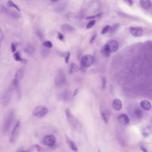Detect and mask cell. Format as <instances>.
<instances>
[{"instance_id": "6da1fadb", "label": "cell", "mask_w": 152, "mask_h": 152, "mask_svg": "<svg viewBox=\"0 0 152 152\" xmlns=\"http://www.w3.org/2000/svg\"><path fill=\"white\" fill-rule=\"evenodd\" d=\"M15 113L13 110H10L5 114L3 119L1 127V132L3 135H6L10 132L15 119Z\"/></svg>"}, {"instance_id": "7a4b0ae2", "label": "cell", "mask_w": 152, "mask_h": 152, "mask_svg": "<svg viewBox=\"0 0 152 152\" xmlns=\"http://www.w3.org/2000/svg\"><path fill=\"white\" fill-rule=\"evenodd\" d=\"M16 88L13 82L8 87L7 90L3 95L1 99V104L4 107L8 106L10 103L13 91Z\"/></svg>"}, {"instance_id": "3957f363", "label": "cell", "mask_w": 152, "mask_h": 152, "mask_svg": "<svg viewBox=\"0 0 152 152\" xmlns=\"http://www.w3.org/2000/svg\"><path fill=\"white\" fill-rule=\"evenodd\" d=\"M65 114L69 124L73 129L77 131H81L82 129V125L79 120L74 117L69 109H66Z\"/></svg>"}, {"instance_id": "277c9868", "label": "cell", "mask_w": 152, "mask_h": 152, "mask_svg": "<svg viewBox=\"0 0 152 152\" xmlns=\"http://www.w3.org/2000/svg\"><path fill=\"white\" fill-rule=\"evenodd\" d=\"M66 83V74L62 70H59L54 79V84L57 87L61 88Z\"/></svg>"}, {"instance_id": "5b68a950", "label": "cell", "mask_w": 152, "mask_h": 152, "mask_svg": "<svg viewBox=\"0 0 152 152\" xmlns=\"http://www.w3.org/2000/svg\"><path fill=\"white\" fill-rule=\"evenodd\" d=\"M48 109L46 107L39 105L36 107L33 111V115L38 118H42L48 113Z\"/></svg>"}, {"instance_id": "8992f818", "label": "cell", "mask_w": 152, "mask_h": 152, "mask_svg": "<svg viewBox=\"0 0 152 152\" xmlns=\"http://www.w3.org/2000/svg\"><path fill=\"white\" fill-rule=\"evenodd\" d=\"M94 58L91 55H86L82 57L81 60V70H84L86 67L91 66L94 62Z\"/></svg>"}, {"instance_id": "52a82bcc", "label": "cell", "mask_w": 152, "mask_h": 152, "mask_svg": "<svg viewBox=\"0 0 152 152\" xmlns=\"http://www.w3.org/2000/svg\"><path fill=\"white\" fill-rule=\"evenodd\" d=\"M20 124L21 123L20 121H18L16 123L11 133V135L10 136V143H14L16 142V140H17L20 128Z\"/></svg>"}, {"instance_id": "ba28073f", "label": "cell", "mask_w": 152, "mask_h": 152, "mask_svg": "<svg viewBox=\"0 0 152 152\" xmlns=\"http://www.w3.org/2000/svg\"><path fill=\"white\" fill-rule=\"evenodd\" d=\"M43 144L49 147H53L56 143V138L53 135H47L43 138Z\"/></svg>"}, {"instance_id": "9c48e42d", "label": "cell", "mask_w": 152, "mask_h": 152, "mask_svg": "<svg viewBox=\"0 0 152 152\" xmlns=\"http://www.w3.org/2000/svg\"><path fill=\"white\" fill-rule=\"evenodd\" d=\"M72 96H73L71 94V92L66 90L58 94V98L63 101L69 102L71 100Z\"/></svg>"}, {"instance_id": "30bf717a", "label": "cell", "mask_w": 152, "mask_h": 152, "mask_svg": "<svg viewBox=\"0 0 152 152\" xmlns=\"http://www.w3.org/2000/svg\"><path fill=\"white\" fill-rule=\"evenodd\" d=\"M24 75V70L22 68H21L18 70L16 72L14 78L13 79V83L15 86L16 88H17L19 84L20 83L21 80L23 78Z\"/></svg>"}, {"instance_id": "8fae6325", "label": "cell", "mask_w": 152, "mask_h": 152, "mask_svg": "<svg viewBox=\"0 0 152 152\" xmlns=\"http://www.w3.org/2000/svg\"><path fill=\"white\" fill-rule=\"evenodd\" d=\"M130 33L134 37H139L143 33V29L139 27H131L129 29Z\"/></svg>"}, {"instance_id": "7c38bea8", "label": "cell", "mask_w": 152, "mask_h": 152, "mask_svg": "<svg viewBox=\"0 0 152 152\" xmlns=\"http://www.w3.org/2000/svg\"><path fill=\"white\" fill-rule=\"evenodd\" d=\"M107 44L109 46L111 53H115L118 50L119 47V44L116 41L113 40L109 41Z\"/></svg>"}, {"instance_id": "4fadbf2b", "label": "cell", "mask_w": 152, "mask_h": 152, "mask_svg": "<svg viewBox=\"0 0 152 152\" xmlns=\"http://www.w3.org/2000/svg\"><path fill=\"white\" fill-rule=\"evenodd\" d=\"M118 121L122 125H126L129 123L130 120L126 114H121L118 116Z\"/></svg>"}, {"instance_id": "5bb4252c", "label": "cell", "mask_w": 152, "mask_h": 152, "mask_svg": "<svg viewBox=\"0 0 152 152\" xmlns=\"http://www.w3.org/2000/svg\"><path fill=\"white\" fill-rule=\"evenodd\" d=\"M61 30L65 33H72L75 31V28L68 24H64L61 26Z\"/></svg>"}, {"instance_id": "9a60e30c", "label": "cell", "mask_w": 152, "mask_h": 152, "mask_svg": "<svg viewBox=\"0 0 152 152\" xmlns=\"http://www.w3.org/2000/svg\"><path fill=\"white\" fill-rule=\"evenodd\" d=\"M66 141L67 144L71 150L73 151H77L78 150V147L77 146L76 144L67 136L66 137Z\"/></svg>"}, {"instance_id": "2e32d148", "label": "cell", "mask_w": 152, "mask_h": 152, "mask_svg": "<svg viewBox=\"0 0 152 152\" xmlns=\"http://www.w3.org/2000/svg\"><path fill=\"white\" fill-rule=\"evenodd\" d=\"M140 4L144 10H149L152 8V3L150 0H140Z\"/></svg>"}, {"instance_id": "e0dca14e", "label": "cell", "mask_w": 152, "mask_h": 152, "mask_svg": "<svg viewBox=\"0 0 152 152\" xmlns=\"http://www.w3.org/2000/svg\"><path fill=\"white\" fill-rule=\"evenodd\" d=\"M112 107L116 111H119L122 107V101L119 99H114L112 102Z\"/></svg>"}, {"instance_id": "ac0fdd59", "label": "cell", "mask_w": 152, "mask_h": 152, "mask_svg": "<svg viewBox=\"0 0 152 152\" xmlns=\"http://www.w3.org/2000/svg\"><path fill=\"white\" fill-rule=\"evenodd\" d=\"M140 105L142 109L146 111L150 110L152 108V104L150 101L146 100H143L141 102Z\"/></svg>"}, {"instance_id": "d6986e66", "label": "cell", "mask_w": 152, "mask_h": 152, "mask_svg": "<svg viewBox=\"0 0 152 152\" xmlns=\"http://www.w3.org/2000/svg\"><path fill=\"white\" fill-rule=\"evenodd\" d=\"M24 51L28 55H31L35 52V48L32 44H28L24 48Z\"/></svg>"}, {"instance_id": "ffe728a7", "label": "cell", "mask_w": 152, "mask_h": 152, "mask_svg": "<svg viewBox=\"0 0 152 152\" xmlns=\"http://www.w3.org/2000/svg\"><path fill=\"white\" fill-rule=\"evenodd\" d=\"M101 53L105 57H109L110 56V53L111 52L110 50L109 46L107 44H106L103 46V47L102 48L101 51Z\"/></svg>"}, {"instance_id": "44dd1931", "label": "cell", "mask_w": 152, "mask_h": 152, "mask_svg": "<svg viewBox=\"0 0 152 152\" xmlns=\"http://www.w3.org/2000/svg\"><path fill=\"white\" fill-rule=\"evenodd\" d=\"M134 117L136 118L137 119H140L143 117V112L140 108H136L134 110Z\"/></svg>"}, {"instance_id": "7402d4cb", "label": "cell", "mask_w": 152, "mask_h": 152, "mask_svg": "<svg viewBox=\"0 0 152 152\" xmlns=\"http://www.w3.org/2000/svg\"><path fill=\"white\" fill-rule=\"evenodd\" d=\"M13 57L16 61L20 62L23 64L27 63V61L25 59H23L21 57L20 54L19 52H17L14 53L13 54Z\"/></svg>"}, {"instance_id": "603a6c76", "label": "cell", "mask_w": 152, "mask_h": 152, "mask_svg": "<svg viewBox=\"0 0 152 152\" xmlns=\"http://www.w3.org/2000/svg\"><path fill=\"white\" fill-rule=\"evenodd\" d=\"M79 66H78L76 64L74 63H72L70 65V69H69V73L70 74L76 73L79 71Z\"/></svg>"}, {"instance_id": "cb8c5ba5", "label": "cell", "mask_w": 152, "mask_h": 152, "mask_svg": "<svg viewBox=\"0 0 152 152\" xmlns=\"http://www.w3.org/2000/svg\"><path fill=\"white\" fill-rule=\"evenodd\" d=\"M50 51L49 49L46 48L44 46V47H43L41 49V55L43 58H46L49 56L50 54Z\"/></svg>"}, {"instance_id": "d4e9b609", "label": "cell", "mask_w": 152, "mask_h": 152, "mask_svg": "<svg viewBox=\"0 0 152 152\" xmlns=\"http://www.w3.org/2000/svg\"><path fill=\"white\" fill-rule=\"evenodd\" d=\"M101 116L102 119L104 120V122L106 123H108L110 116V112L107 111L103 112L101 113Z\"/></svg>"}, {"instance_id": "484cf974", "label": "cell", "mask_w": 152, "mask_h": 152, "mask_svg": "<svg viewBox=\"0 0 152 152\" xmlns=\"http://www.w3.org/2000/svg\"><path fill=\"white\" fill-rule=\"evenodd\" d=\"M6 14H7L10 17L13 18H18L20 17V15L13 11H10L8 10Z\"/></svg>"}, {"instance_id": "4316f807", "label": "cell", "mask_w": 152, "mask_h": 152, "mask_svg": "<svg viewBox=\"0 0 152 152\" xmlns=\"http://www.w3.org/2000/svg\"><path fill=\"white\" fill-rule=\"evenodd\" d=\"M66 5L65 4H60V5H58V7L57 8V12L59 13H62L65 11L66 9Z\"/></svg>"}, {"instance_id": "83f0119b", "label": "cell", "mask_w": 152, "mask_h": 152, "mask_svg": "<svg viewBox=\"0 0 152 152\" xmlns=\"http://www.w3.org/2000/svg\"><path fill=\"white\" fill-rule=\"evenodd\" d=\"M112 27L109 25H107L104 27L101 31V34H104L105 33L109 32V31H111Z\"/></svg>"}, {"instance_id": "f1b7e54d", "label": "cell", "mask_w": 152, "mask_h": 152, "mask_svg": "<svg viewBox=\"0 0 152 152\" xmlns=\"http://www.w3.org/2000/svg\"><path fill=\"white\" fill-rule=\"evenodd\" d=\"M8 5H9L11 7H13L15 8L18 11H20V10L19 8L18 7L17 5H16L13 2V1L11 0H9L8 2Z\"/></svg>"}, {"instance_id": "f546056e", "label": "cell", "mask_w": 152, "mask_h": 152, "mask_svg": "<svg viewBox=\"0 0 152 152\" xmlns=\"http://www.w3.org/2000/svg\"><path fill=\"white\" fill-rule=\"evenodd\" d=\"M43 46H45L46 48H48L49 49L52 48L53 47L52 43L50 41H46L44 43H43Z\"/></svg>"}, {"instance_id": "4dcf8cb0", "label": "cell", "mask_w": 152, "mask_h": 152, "mask_svg": "<svg viewBox=\"0 0 152 152\" xmlns=\"http://www.w3.org/2000/svg\"><path fill=\"white\" fill-rule=\"evenodd\" d=\"M36 35L38 37V38L40 39L41 40H43V39H44V36L43 33L41 31H40V30L36 31Z\"/></svg>"}, {"instance_id": "1f68e13d", "label": "cell", "mask_w": 152, "mask_h": 152, "mask_svg": "<svg viewBox=\"0 0 152 152\" xmlns=\"http://www.w3.org/2000/svg\"><path fill=\"white\" fill-rule=\"evenodd\" d=\"M96 21L95 20H92L91 21H90L86 25L87 29H90V28H92V27H93L95 24H96Z\"/></svg>"}, {"instance_id": "d6a6232c", "label": "cell", "mask_w": 152, "mask_h": 152, "mask_svg": "<svg viewBox=\"0 0 152 152\" xmlns=\"http://www.w3.org/2000/svg\"><path fill=\"white\" fill-rule=\"evenodd\" d=\"M119 25H118V24H115V25H113V27L112 28L111 30V31H110V33H111V34L113 35V34L114 33H115V32L117 31V29L119 27Z\"/></svg>"}, {"instance_id": "836d02e7", "label": "cell", "mask_w": 152, "mask_h": 152, "mask_svg": "<svg viewBox=\"0 0 152 152\" xmlns=\"http://www.w3.org/2000/svg\"><path fill=\"white\" fill-rule=\"evenodd\" d=\"M0 13H6L8 11V9H7V8H6L5 6L1 5L0 7Z\"/></svg>"}, {"instance_id": "e575fe53", "label": "cell", "mask_w": 152, "mask_h": 152, "mask_svg": "<svg viewBox=\"0 0 152 152\" xmlns=\"http://www.w3.org/2000/svg\"><path fill=\"white\" fill-rule=\"evenodd\" d=\"M101 13H99V14H96V15L91 16L87 17L86 18L87 19H95V18H96L100 17L101 16Z\"/></svg>"}, {"instance_id": "d590c367", "label": "cell", "mask_w": 152, "mask_h": 152, "mask_svg": "<svg viewBox=\"0 0 152 152\" xmlns=\"http://www.w3.org/2000/svg\"><path fill=\"white\" fill-rule=\"evenodd\" d=\"M58 38H59V39L60 40L63 41V42L65 41V38H64V35L62 33L58 32Z\"/></svg>"}, {"instance_id": "8d00e7d4", "label": "cell", "mask_w": 152, "mask_h": 152, "mask_svg": "<svg viewBox=\"0 0 152 152\" xmlns=\"http://www.w3.org/2000/svg\"><path fill=\"white\" fill-rule=\"evenodd\" d=\"M96 37H97V33H95L93 34V35L92 36V37L91 38V40L90 41V43H94L96 39Z\"/></svg>"}, {"instance_id": "74e56055", "label": "cell", "mask_w": 152, "mask_h": 152, "mask_svg": "<svg viewBox=\"0 0 152 152\" xmlns=\"http://www.w3.org/2000/svg\"><path fill=\"white\" fill-rule=\"evenodd\" d=\"M11 51L12 53H14L16 51L15 45L13 43H12L11 44Z\"/></svg>"}, {"instance_id": "f35d334b", "label": "cell", "mask_w": 152, "mask_h": 152, "mask_svg": "<svg viewBox=\"0 0 152 152\" xmlns=\"http://www.w3.org/2000/svg\"><path fill=\"white\" fill-rule=\"evenodd\" d=\"M70 52L67 53L66 54L65 58V61L66 64L68 63L69 58H70Z\"/></svg>"}, {"instance_id": "ab89813d", "label": "cell", "mask_w": 152, "mask_h": 152, "mask_svg": "<svg viewBox=\"0 0 152 152\" xmlns=\"http://www.w3.org/2000/svg\"><path fill=\"white\" fill-rule=\"evenodd\" d=\"M34 146L36 148V149H37V151H38V152H42V151H43V149L41 147V146H40L39 145H38V144H35V145H34Z\"/></svg>"}, {"instance_id": "60d3db41", "label": "cell", "mask_w": 152, "mask_h": 152, "mask_svg": "<svg viewBox=\"0 0 152 152\" xmlns=\"http://www.w3.org/2000/svg\"><path fill=\"white\" fill-rule=\"evenodd\" d=\"M124 1L129 5H132L133 4L132 0H124Z\"/></svg>"}, {"instance_id": "b9f144b4", "label": "cell", "mask_w": 152, "mask_h": 152, "mask_svg": "<svg viewBox=\"0 0 152 152\" xmlns=\"http://www.w3.org/2000/svg\"><path fill=\"white\" fill-rule=\"evenodd\" d=\"M78 91H79V89L78 88H76V89L75 90V91H74L73 94V96H76V95L78 93Z\"/></svg>"}, {"instance_id": "7bdbcfd3", "label": "cell", "mask_w": 152, "mask_h": 152, "mask_svg": "<svg viewBox=\"0 0 152 152\" xmlns=\"http://www.w3.org/2000/svg\"><path fill=\"white\" fill-rule=\"evenodd\" d=\"M105 83H106V80H105V79L104 78L103 79V85H102V87L103 88H104L105 87Z\"/></svg>"}, {"instance_id": "ee69618b", "label": "cell", "mask_w": 152, "mask_h": 152, "mask_svg": "<svg viewBox=\"0 0 152 152\" xmlns=\"http://www.w3.org/2000/svg\"><path fill=\"white\" fill-rule=\"evenodd\" d=\"M0 41H1V42H2L3 40V35L2 32L1 30H0Z\"/></svg>"}, {"instance_id": "f6af8a7d", "label": "cell", "mask_w": 152, "mask_h": 152, "mask_svg": "<svg viewBox=\"0 0 152 152\" xmlns=\"http://www.w3.org/2000/svg\"><path fill=\"white\" fill-rule=\"evenodd\" d=\"M141 149L144 152H147V150H146V149L144 147H143V146H141Z\"/></svg>"}, {"instance_id": "bcb514c9", "label": "cell", "mask_w": 152, "mask_h": 152, "mask_svg": "<svg viewBox=\"0 0 152 152\" xmlns=\"http://www.w3.org/2000/svg\"><path fill=\"white\" fill-rule=\"evenodd\" d=\"M58 0H51V1H52V2H56L58 1Z\"/></svg>"}, {"instance_id": "7dc6e473", "label": "cell", "mask_w": 152, "mask_h": 152, "mask_svg": "<svg viewBox=\"0 0 152 152\" xmlns=\"http://www.w3.org/2000/svg\"></svg>"}]
</instances>
